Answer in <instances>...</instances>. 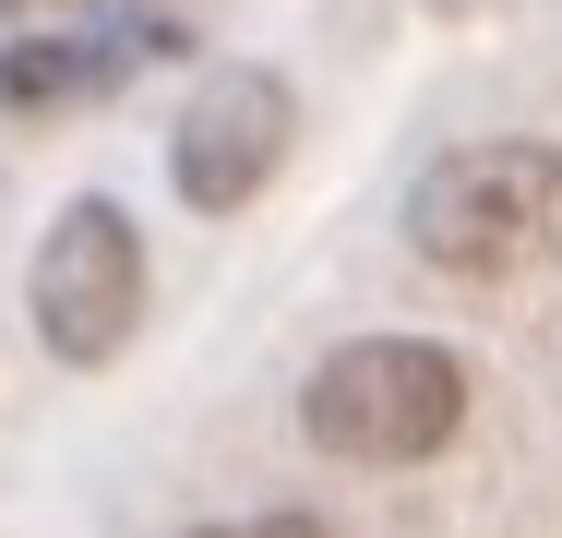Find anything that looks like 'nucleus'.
<instances>
[{
    "label": "nucleus",
    "instance_id": "39448f33",
    "mask_svg": "<svg viewBox=\"0 0 562 538\" xmlns=\"http://www.w3.org/2000/svg\"><path fill=\"white\" fill-rule=\"evenodd\" d=\"M132 85V60L97 48V36H24V48H0V108H72V97H109Z\"/></svg>",
    "mask_w": 562,
    "mask_h": 538
},
{
    "label": "nucleus",
    "instance_id": "f257e3e1",
    "mask_svg": "<svg viewBox=\"0 0 562 538\" xmlns=\"http://www.w3.org/2000/svg\"><path fill=\"white\" fill-rule=\"evenodd\" d=\"M407 251L431 276H527L562 251V144L539 132H503V144H454L407 180Z\"/></svg>",
    "mask_w": 562,
    "mask_h": 538
},
{
    "label": "nucleus",
    "instance_id": "20e7f679",
    "mask_svg": "<svg viewBox=\"0 0 562 538\" xmlns=\"http://www.w3.org/2000/svg\"><path fill=\"white\" fill-rule=\"evenodd\" d=\"M288 144H300V97L263 60H216L192 85V108H180V132H168V180H180L192 215H239L288 168Z\"/></svg>",
    "mask_w": 562,
    "mask_h": 538
},
{
    "label": "nucleus",
    "instance_id": "7ed1b4c3",
    "mask_svg": "<svg viewBox=\"0 0 562 538\" xmlns=\"http://www.w3.org/2000/svg\"><path fill=\"white\" fill-rule=\"evenodd\" d=\"M24 300H36L48 359L109 371L120 347H132V323H144V227H132L109 192H72V204L48 215V239H36Z\"/></svg>",
    "mask_w": 562,
    "mask_h": 538
},
{
    "label": "nucleus",
    "instance_id": "f03ea898",
    "mask_svg": "<svg viewBox=\"0 0 562 538\" xmlns=\"http://www.w3.org/2000/svg\"><path fill=\"white\" fill-rule=\"evenodd\" d=\"M300 430L336 467H419V455H443L467 430V371L431 335H347L300 383Z\"/></svg>",
    "mask_w": 562,
    "mask_h": 538
},
{
    "label": "nucleus",
    "instance_id": "423d86ee",
    "mask_svg": "<svg viewBox=\"0 0 562 538\" xmlns=\"http://www.w3.org/2000/svg\"><path fill=\"white\" fill-rule=\"evenodd\" d=\"M204 538H336L324 515H239V527H204Z\"/></svg>",
    "mask_w": 562,
    "mask_h": 538
}]
</instances>
